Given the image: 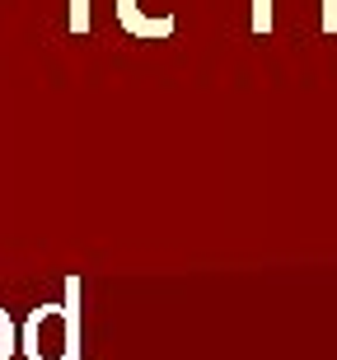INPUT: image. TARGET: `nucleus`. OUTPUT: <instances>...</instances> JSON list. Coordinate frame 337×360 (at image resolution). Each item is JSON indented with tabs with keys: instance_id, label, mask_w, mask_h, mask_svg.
<instances>
[{
	"instance_id": "f257e3e1",
	"label": "nucleus",
	"mask_w": 337,
	"mask_h": 360,
	"mask_svg": "<svg viewBox=\"0 0 337 360\" xmlns=\"http://www.w3.org/2000/svg\"><path fill=\"white\" fill-rule=\"evenodd\" d=\"M28 337H33V360H61L66 323H61V314H38L33 328H28Z\"/></svg>"
},
{
	"instance_id": "f03ea898",
	"label": "nucleus",
	"mask_w": 337,
	"mask_h": 360,
	"mask_svg": "<svg viewBox=\"0 0 337 360\" xmlns=\"http://www.w3.org/2000/svg\"><path fill=\"white\" fill-rule=\"evenodd\" d=\"M0 360H5V319H0Z\"/></svg>"
}]
</instances>
